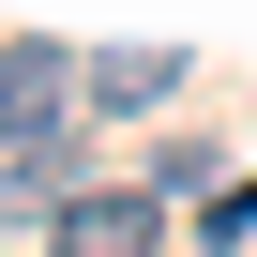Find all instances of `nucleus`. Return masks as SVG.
<instances>
[{
	"label": "nucleus",
	"mask_w": 257,
	"mask_h": 257,
	"mask_svg": "<svg viewBox=\"0 0 257 257\" xmlns=\"http://www.w3.org/2000/svg\"><path fill=\"white\" fill-rule=\"evenodd\" d=\"M61 197H76L61 152H16V167H0V212H16V227H61Z\"/></svg>",
	"instance_id": "4"
},
{
	"label": "nucleus",
	"mask_w": 257,
	"mask_h": 257,
	"mask_svg": "<svg viewBox=\"0 0 257 257\" xmlns=\"http://www.w3.org/2000/svg\"><path fill=\"white\" fill-rule=\"evenodd\" d=\"M61 257H152V197L137 182H106V197H61V227H46Z\"/></svg>",
	"instance_id": "2"
},
{
	"label": "nucleus",
	"mask_w": 257,
	"mask_h": 257,
	"mask_svg": "<svg viewBox=\"0 0 257 257\" xmlns=\"http://www.w3.org/2000/svg\"><path fill=\"white\" fill-rule=\"evenodd\" d=\"M76 106H91V61H76V46H46V31L0 46V152H61Z\"/></svg>",
	"instance_id": "1"
},
{
	"label": "nucleus",
	"mask_w": 257,
	"mask_h": 257,
	"mask_svg": "<svg viewBox=\"0 0 257 257\" xmlns=\"http://www.w3.org/2000/svg\"><path fill=\"white\" fill-rule=\"evenodd\" d=\"M167 76H182V46H106L91 61V106H167Z\"/></svg>",
	"instance_id": "3"
}]
</instances>
